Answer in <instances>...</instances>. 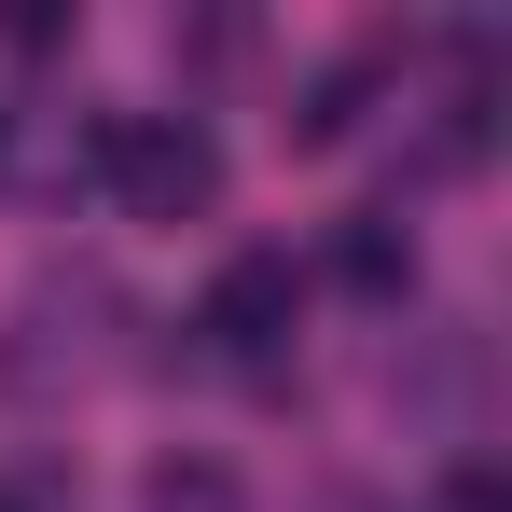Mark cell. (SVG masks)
Returning a JSON list of instances; mask_svg holds the SVG:
<instances>
[{
  "instance_id": "7a4b0ae2",
  "label": "cell",
  "mask_w": 512,
  "mask_h": 512,
  "mask_svg": "<svg viewBox=\"0 0 512 512\" xmlns=\"http://www.w3.org/2000/svg\"><path fill=\"white\" fill-rule=\"evenodd\" d=\"M291 305H305V263L291 250H236L208 277V305H194V333L222 346V360H263V346L291 333Z\"/></svg>"
},
{
  "instance_id": "5b68a950",
  "label": "cell",
  "mask_w": 512,
  "mask_h": 512,
  "mask_svg": "<svg viewBox=\"0 0 512 512\" xmlns=\"http://www.w3.org/2000/svg\"><path fill=\"white\" fill-rule=\"evenodd\" d=\"M153 512H236V471H208V457H167V471H153Z\"/></svg>"
},
{
  "instance_id": "8992f818",
  "label": "cell",
  "mask_w": 512,
  "mask_h": 512,
  "mask_svg": "<svg viewBox=\"0 0 512 512\" xmlns=\"http://www.w3.org/2000/svg\"><path fill=\"white\" fill-rule=\"evenodd\" d=\"M457 512H499V471H457Z\"/></svg>"
},
{
  "instance_id": "52a82bcc",
  "label": "cell",
  "mask_w": 512,
  "mask_h": 512,
  "mask_svg": "<svg viewBox=\"0 0 512 512\" xmlns=\"http://www.w3.org/2000/svg\"><path fill=\"white\" fill-rule=\"evenodd\" d=\"M0 512H28V499H0Z\"/></svg>"
},
{
  "instance_id": "277c9868",
  "label": "cell",
  "mask_w": 512,
  "mask_h": 512,
  "mask_svg": "<svg viewBox=\"0 0 512 512\" xmlns=\"http://www.w3.org/2000/svg\"><path fill=\"white\" fill-rule=\"evenodd\" d=\"M360 97H374V56H346V70H319V84H305V111H291V139H305V153H333L346 125H360Z\"/></svg>"
},
{
  "instance_id": "6da1fadb",
  "label": "cell",
  "mask_w": 512,
  "mask_h": 512,
  "mask_svg": "<svg viewBox=\"0 0 512 512\" xmlns=\"http://www.w3.org/2000/svg\"><path fill=\"white\" fill-rule=\"evenodd\" d=\"M97 180H111L139 222H194V208L222 194V139H208L194 111H111V125H97Z\"/></svg>"
},
{
  "instance_id": "3957f363",
  "label": "cell",
  "mask_w": 512,
  "mask_h": 512,
  "mask_svg": "<svg viewBox=\"0 0 512 512\" xmlns=\"http://www.w3.org/2000/svg\"><path fill=\"white\" fill-rule=\"evenodd\" d=\"M333 277L360 291V305H402V291H416V236H388V222H346V236H333Z\"/></svg>"
}]
</instances>
